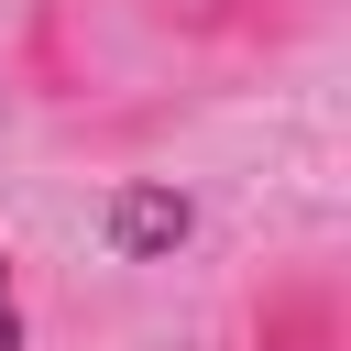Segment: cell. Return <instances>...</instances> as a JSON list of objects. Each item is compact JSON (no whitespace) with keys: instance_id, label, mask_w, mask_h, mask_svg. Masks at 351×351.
I'll return each instance as SVG.
<instances>
[{"instance_id":"obj_1","label":"cell","mask_w":351,"mask_h":351,"mask_svg":"<svg viewBox=\"0 0 351 351\" xmlns=\"http://www.w3.org/2000/svg\"><path fill=\"white\" fill-rule=\"evenodd\" d=\"M340 340H351L340 329V274H318V263L263 274L241 296V329H230V351H340Z\"/></svg>"},{"instance_id":"obj_2","label":"cell","mask_w":351,"mask_h":351,"mask_svg":"<svg viewBox=\"0 0 351 351\" xmlns=\"http://www.w3.org/2000/svg\"><path fill=\"white\" fill-rule=\"evenodd\" d=\"M22 340V274H11V252H0V351Z\"/></svg>"}]
</instances>
